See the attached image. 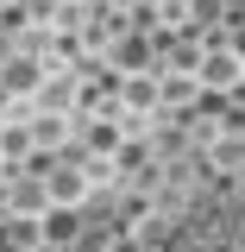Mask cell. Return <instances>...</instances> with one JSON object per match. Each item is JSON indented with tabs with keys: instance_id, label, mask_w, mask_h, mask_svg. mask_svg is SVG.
Wrapping results in <instances>:
<instances>
[{
	"instance_id": "obj_1",
	"label": "cell",
	"mask_w": 245,
	"mask_h": 252,
	"mask_svg": "<svg viewBox=\"0 0 245 252\" xmlns=\"http://www.w3.org/2000/svg\"><path fill=\"white\" fill-rule=\"evenodd\" d=\"M195 69H201V89H239V82H245L239 51H208V57L195 63Z\"/></svg>"
},
{
	"instance_id": "obj_2",
	"label": "cell",
	"mask_w": 245,
	"mask_h": 252,
	"mask_svg": "<svg viewBox=\"0 0 245 252\" xmlns=\"http://www.w3.org/2000/svg\"><path fill=\"white\" fill-rule=\"evenodd\" d=\"M0 252H6V240H0Z\"/></svg>"
}]
</instances>
